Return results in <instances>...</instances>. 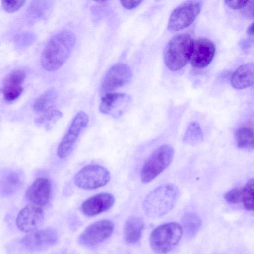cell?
<instances>
[{
    "label": "cell",
    "instance_id": "1",
    "mask_svg": "<svg viewBox=\"0 0 254 254\" xmlns=\"http://www.w3.org/2000/svg\"><path fill=\"white\" fill-rule=\"evenodd\" d=\"M76 43L74 34L68 30L53 35L45 46L41 56L42 67L48 71L60 68L70 56Z\"/></svg>",
    "mask_w": 254,
    "mask_h": 254
},
{
    "label": "cell",
    "instance_id": "2",
    "mask_svg": "<svg viewBox=\"0 0 254 254\" xmlns=\"http://www.w3.org/2000/svg\"><path fill=\"white\" fill-rule=\"evenodd\" d=\"M179 196V190L175 184L162 185L150 191L143 203L144 212L149 217L159 218L168 213L174 207Z\"/></svg>",
    "mask_w": 254,
    "mask_h": 254
},
{
    "label": "cell",
    "instance_id": "3",
    "mask_svg": "<svg viewBox=\"0 0 254 254\" xmlns=\"http://www.w3.org/2000/svg\"><path fill=\"white\" fill-rule=\"evenodd\" d=\"M193 43L188 34H179L172 37L164 51V61L167 68L175 71L184 67L190 60Z\"/></svg>",
    "mask_w": 254,
    "mask_h": 254
},
{
    "label": "cell",
    "instance_id": "4",
    "mask_svg": "<svg viewBox=\"0 0 254 254\" xmlns=\"http://www.w3.org/2000/svg\"><path fill=\"white\" fill-rule=\"evenodd\" d=\"M183 234L182 227L178 223L171 222L156 227L150 234L152 249L158 254L171 251L178 244Z\"/></svg>",
    "mask_w": 254,
    "mask_h": 254
},
{
    "label": "cell",
    "instance_id": "5",
    "mask_svg": "<svg viewBox=\"0 0 254 254\" xmlns=\"http://www.w3.org/2000/svg\"><path fill=\"white\" fill-rule=\"evenodd\" d=\"M174 150L169 144H163L155 149L145 161L140 173L141 181L147 183L156 178L171 164Z\"/></svg>",
    "mask_w": 254,
    "mask_h": 254
},
{
    "label": "cell",
    "instance_id": "6",
    "mask_svg": "<svg viewBox=\"0 0 254 254\" xmlns=\"http://www.w3.org/2000/svg\"><path fill=\"white\" fill-rule=\"evenodd\" d=\"M202 2L198 0H188L178 6L170 17L168 29L178 31L190 26L200 12Z\"/></svg>",
    "mask_w": 254,
    "mask_h": 254
},
{
    "label": "cell",
    "instance_id": "7",
    "mask_svg": "<svg viewBox=\"0 0 254 254\" xmlns=\"http://www.w3.org/2000/svg\"><path fill=\"white\" fill-rule=\"evenodd\" d=\"M110 179L109 171L97 164L88 165L82 168L74 176V182L78 188L94 190L105 186Z\"/></svg>",
    "mask_w": 254,
    "mask_h": 254
},
{
    "label": "cell",
    "instance_id": "8",
    "mask_svg": "<svg viewBox=\"0 0 254 254\" xmlns=\"http://www.w3.org/2000/svg\"><path fill=\"white\" fill-rule=\"evenodd\" d=\"M88 121V116L84 112L80 111L76 115L58 147L57 153L60 158H64L70 154L80 134L87 127Z\"/></svg>",
    "mask_w": 254,
    "mask_h": 254
},
{
    "label": "cell",
    "instance_id": "9",
    "mask_svg": "<svg viewBox=\"0 0 254 254\" xmlns=\"http://www.w3.org/2000/svg\"><path fill=\"white\" fill-rule=\"evenodd\" d=\"M59 239L57 231L52 228L41 229L24 236L21 243L27 250L36 252L55 245Z\"/></svg>",
    "mask_w": 254,
    "mask_h": 254
},
{
    "label": "cell",
    "instance_id": "10",
    "mask_svg": "<svg viewBox=\"0 0 254 254\" xmlns=\"http://www.w3.org/2000/svg\"><path fill=\"white\" fill-rule=\"evenodd\" d=\"M131 77L132 72L128 65L123 63L114 64L108 69L103 79L101 93L107 94L125 86Z\"/></svg>",
    "mask_w": 254,
    "mask_h": 254
},
{
    "label": "cell",
    "instance_id": "11",
    "mask_svg": "<svg viewBox=\"0 0 254 254\" xmlns=\"http://www.w3.org/2000/svg\"><path fill=\"white\" fill-rule=\"evenodd\" d=\"M114 229V225L109 220L96 221L88 226L81 234L79 242L88 246L96 245L110 237Z\"/></svg>",
    "mask_w": 254,
    "mask_h": 254
},
{
    "label": "cell",
    "instance_id": "12",
    "mask_svg": "<svg viewBox=\"0 0 254 254\" xmlns=\"http://www.w3.org/2000/svg\"><path fill=\"white\" fill-rule=\"evenodd\" d=\"M131 102L128 95L120 93H108L101 99L99 110L103 114L114 118L121 116Z\"/></svg>",
    "mask_w": 254,
    "mask_h": 254
},
{
    "label": "cell",
    "instance_id": "13",
    "mask_svg": "<svg viewBox=\"0 0 254 254\" xmlns=\"http://www.w3.org/2000/svg\"><path fill=\"white\" fill-rule=\"evenodd\" d=\"M44 220V213L42 207L31 203L23 207L18 213L16 224L23 232L34 231L41 226Z\"/></svg>",
    "mask_w": 254,
    "mask_h": 254
},
{
    "label": "cell",
    "instance_id": "14",
    "mask_svg": "<svg viewBox=\"0 0 254 254\" xmlns=\"http://www.w3.org/2000/svg\"><path fill=\"white\" fill-rule=\"evenodd\" d=\"M215 53L214 43L206 38H199L193 41L190 62L192 67L202 69L212 62Z\"/></svg>",
    "mask_w": 254,
    "mask_h": 254
},
{
    "label": "cell",
    "instance_id": "15",
    "mask_svg": "<svg viewBox=\"0 0 254 254\" xmlns=\"http://www.w3.org/2000/svg\"><path fill=\"white\" fill-rule=\"evenodd\" d=\"M51 184L47 178L36 179L25 192V197L30 203L42 207L50 201Z\"/></svg>",
    "mask_w": 254,
    "mask_h": 254
},
{
    "label": "cell",
    "instance_id": "16",
    "mask_svg": "<svg viewBox=\"0 0 254 254\" xmlns=\"http://www.w3.org/2000/svg\"><path fill=\"white\" fill-rule=\"evenodd\" d=\"M25 72L15 70L9 72L3 79L2 93L7 102L14 101L23 92L22 84L25 79Z\"/></svg>",
    "mask_w": 254,
    "mask_h": 254
},
{
    "label": "cell",
    "instance_id": "17",
    "mask_svg": "<svg viewBox=\"0 0 254 254\" xmlns=\"http://www.w3.org/2000/svg\"><path fill=\"white\" fill-rule=\"evenodd\" d=\"M115 203L114 196L102 192L94 195L83 202L81 210L86 216H94L110 209Z\"/></svg>",
    "mask_w": 254,
    "mask_h": 254
},
{
    "label": "cell",
    "instance_id": "18",
    "mask_svg": "<svg viewBox=\"0 0 254 254\" xmlns=\"http://www.w3.org/2000/svg\"><path fill=\"white\" fill-rule=\"evenodd\" d=\"M231 84L236 89H243L254 85V63H246L238 67L232 75Z\"/></svg>",
    "mask_w": 254,
    "mask_h": 254
},
{
    "label": "cell",
    "instance_id": "19",
    "mask_svg": "<svg viewBox=\"0 0 254 254\" xmlns=\"http://www.w3.org/2000/svg\"><path fill=\"white\" fill-rule=\"evenodd\" d=\"M143 220L137 217L128 218L124 227V237L125 241L129 244H136L140 240L144 228Z\"/></svg>",
    "mask_w": 254,
    "mask_h": 254
},
{
    "label": "cell",
    "instance_id": "20",
    "mask_svg": "<svg viewBox=\"0 0 254 254\" xmlns=\"http://www.w3.org/2000/svg\"><path fill=\"white\" fill-rule=\"evenodd\" d=\"M23 176L17 171H9L4 174L1 182V192L5 196L12 194L22 185Z\"/></svg>",
    "mask_w": 254,
    "mask_h": 254
},
{
    "label": "cell",
    "instance_id": "21",
    "mask_svg": "<svg viewBox=\"0 0 254 254\" xmlns=\"http://www.w3.org/2000/svg\"><path fill=\"white\" fill-rule=\"evenodd\" d=\"M58 93L55 88L44 92L34 102L33 110L37 113H46L52 110L57 99Z\"/></svg>",
    "mask_w": 254,
    "mask_h": 254
},
{
    "label": "cell",
    "instance_id": "22",
    "mask_svg": "<svg viewBox=\"0 0 254 254\" xmlns=\"http://www.w3.org/2000/svg\"><path fill=\"white\" fill-rule=\"evenodd\" d=\"M203 140V134L199 123L195 121L190 123L183 136V142L187 145L195 146Z\"/></svg>",
    "mask_w": 254,
    "mask_h": 254
},
{
    "label": "cell",
    "instance_id": "23",
    "mask_svg": "<svg viewBox=\"0 0 254 254\" xmlns=\"http://www.w3.org/2000/svg\"><path fill=\"white\" fill-rule=\"evenodd\" d=\"M235 139L238 147L254 149V130L250 127H241L235 133Z\"/></svg>",
    "mask_w": 254,
    "mask_h": 254
},
{
    "label": "cell",
    "instance_id": "24",
    "mask_svg": "<svg viewBox=\"0 0 254 254\" xmlns=\"http://www.w3.org/2000/svg\"><path fill=\"white\" fill-rule=\"evenodd\" d=\"M183 226L188 237H194L201 226V220L195 213L188 212L185 213L182 218Z\"/></svg>",
    "mask_w": 254,
    "mask_h": 254
},
{
    "label": "cell",
    "instance_id": "25",
    "mask_svg": "<svg viewBox=\"0 0 254 254\" xmlns=\"http://www.w3.org/2000/svg\"><path fill=\"white\" fill-rule=\"evenodd\" d=\"M63 116L62 113L58 110H51L35 120V123L37 126L51 129L54 124Z\"/></svg>",
    "mask_w": 254,
    "mask_h": 254
},
{
    "label": "cell",
    "instance_id": "26",
    "mask_svg": "<svg viewBox=\"0 0 254 254\" xmlns=\"http://www.w3.org/2000/svg\"><path fill=\"white\" fill-rule=\"evenodd\" d=\"M242 202L245 208L254 211V178L247 181L242 188Z\"/></svg>",
    "mask_w": 254,
    "mask_h": 254
},
{
    "label": "cell",
    "instance_id": "27",
    "mask_svg": "<svg viewBox=\"0 0 254 254\" xmlns=\"http://www.w3.org/2000/svg\"><path fill=\"white\" fill-rule=\"evenodd\" d=\"M242 188L236 187L227 192L224 198L225 200L232 204H238L242 202Z\"/></svg>",
    "mask_w": 254,
    "mask_h": 254
},
{
    "label": "cell",
    "instance_id": "28",
    "mask_svg": "<svg viewBox=\"0 0 254 254\" xmlns=\"http://www.w3.org/2000/svg\"><path fill=\"white\" fill-rule=\"evenodd\" d=\"M43 1H34L35 3H33L28 10L29 16H32L34 19L40 18L43 16V15L45 13V10L47 8L46 4L42 3Z\"/></svg>",
    "mask_w": 254,
    "mask_h": 254
},
{
    "label": "cell",
    "instance_id": "29",
    "mask_svg": "<svg viewBox=\"0 0 254 254\" xmlns=\"http://www.w3.org/2000/svg\"><path fill=\"white\" fill-rule=\"evenodd\" d=\"M26 2V0H6L1 1L3 9L8 13H13L21 8Z\"/></svg>",
    "mask_w": 254,
    "mask_h": 254
},
{
    "label": "cell",
    "instance_id": "30",
    "mask_svg": "<svg viewBox=\"0 0 254 254\" xmlns=\"http://www.w3.org/2000/svg\"><path fill=\"white\" fill-rule=\"evenodd\" d=\"M248 1L242 0H225L224 2L230 8L238 10L244 8L247 4Z\"/></svg>",
    "mask_w": 254,
    "mask_h": 254
},
{
    "label": "cell",
    "instance_id": "31",
    "mask_svg": "<svg viewBox=\"0 0 254 254\" xmlns=\"http://www.w3.org/2000/svg\"><path fill=\"white\" fill-rule=\"evenodd\" d=\"M241 12L246 18L254 19V0H249L246 6Z\"/></svg>",
    "mask_w": 254,
    "mask_h": 254
},
{
    "label": "cell",
    "instance_id": "32",
    "mask_svg": "<svg viewBox=\"0 0 254 254\" xmlns=\"http://www.w3.org/2000/svg\"><path fill=\"white\" fill-rule=\"evenodd\" d=\"M142 1V0H121L120 2L123 7L131 10L137 7Z\"/></svg>",
    "mask_w": 254,
    "mask_h": 254
},
{
    "label": "cell",
    "instance_id": "33",
    "mask_svg": "<svg viewBox=\"0 0 254 254\" xmlns=\"http://www.w3.org/2000/svg\"><path fill=\"white\" fill-rule=\"evenodd\" d=\"M247 33L250 36L254 35V21L248 27Z\"/></svg>",
    "mask_w": 254,
    "mask_h": 254
}]
</instances>
